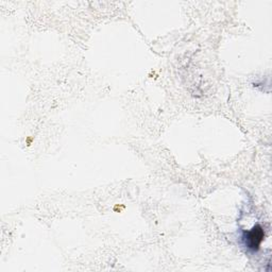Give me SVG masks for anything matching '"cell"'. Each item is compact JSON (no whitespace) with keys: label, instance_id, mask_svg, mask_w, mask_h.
<instances>
[{"label":"cell","instance_id":"1","mask_svg":"<svg viewBox=\"0 0 272 272\" xmlns=\"http://www.w3.org/2000/svg\"><path fill=\"white\" fill-rule=\"evenodd\" d=\"M263 237H264L263 229L260 226H256L251 231L245 233V237H244L245 244L248 245V248L252 250H257L263 240Z\"/></svg>","mask_w":272,"mask_h":272}]
</instances>
